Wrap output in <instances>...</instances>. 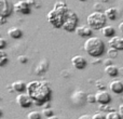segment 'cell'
Masks as SVG:
<instances>
[{"instance_id": "1", "label": "cell", "mask_w": 123, "mask_h": 119, "mask_svg": "<svg viewBox=\"0 0 123 119\" xmlns=\"http://www.w3.org/2000/svg\"><path fill=\"white\" fill-rule=\"evenodd\" d=\"M26 92L30 95L36 106H42L50 102L52 98V88L48 81L34 80L27 83Z\"/></svg>"}, {"instance_id": "2", "label": "cell", "mask_w": 123, "mask_h": 119, "mask_svg": "<svg viewBox=\"0 0 123 119\" xmlns=\"http://www.w3.org/2000/svg\"><path fill=\"white\" fill-rule=\"evenodd\" d=\"M69 11L70 9L68 8L67 3L63 0H58L54 3L53 9L48 13V22L54 28H63L64 22H65Z\"/></svg>"}, {"instance_id": "3", "label": "cell", "mask_w": 123, "mask_h": 119, "mask_svg": "<svg viewBox=\"0 0 123 119\" xmlns=\"http://www.w3.org/2000/svg\"><path fill=\"white\" fill-rule=\"evenodd\" d=\"M84 50L92 58H99L105 52V43L98 37H89L84 42Z\"/></svg>"}, {"instance_id": "4", "label": "cell", "mask_w": 123, "mask_h": 119, "mask_svg": "<svg viewBox=\"0 0 123 119\" xmlns=\"http://www.w3.org/2000/svg\"><path fill=\"white\" fill-rule=\"evenodd\" d=\"M86 23H87V25H90L93 29L100 30L103 27L106 26L107 17L104 12L95 11V12L89 14V16L86 17Z\"/></svg>"}, {"instance_id": "5", "label": "cell", "mask_w": 123, "mask_h": 119, "mask_svg": "<svg viewBox=\"0 0 123 119\" xmlns=\"http://www.w3.org/2000/svg\"><path fill=\"white\" fill-rule=\"evenodd\" d=\"M78 23H79V17L77 15V13L74 12L72 10H70L65 22H64L63 29L66 30V32H74L76 28L78 27Z\"/></svg>"}, {"instance_id": "6", "label": "cell", "mask_w": 123, "mask_h": 119, "mask_svg": "<svg viewBox=\"0 0 123 119\" xmlns=\"http://www.w3.org/2000/svg\"><path fill=\"white\" fill-rule=\"evenodd\" d=\"M14 11V3L12 0H0V15L9 17Z\"/></svg>"}, {"instance_id": "7", "label": "cell", "mask_w": 123, "mask_h": 119, "mask_svg": "<svg viewBox=\"0 0 123 119\" xmlns=\"http://www.w3.org/2000/svg\"><path fill=\"white\" fill-rule=\"evenodd\" d=\"M15 101H16L17 105L21 106L22 108H29V107L34 104V101H32V99L30 98V95L27 92H26V93L25 92H24V93H19L18 95L16 96Z\"/></svg>"}, {"instance_id": "8", "label": "cell", "mask_w": 123, "mask_h": 119, "mask_svg": "<svg viewBox=\"0 0 123 119\" xmlns=\"http://www.w3.org/2000/svg\"><path fill=\"white\" fill-rule=\"evenodd\" d=\"M31 11V7L28 3L27 0H19L16 3H14V12L18 14H29Z\"/></svg>"}, {"instance_id": "9", "label": "cell", "mask_w": 123, "mask_h": 119, "mask_svg": "<svg viewBox=\"0 0 123 119\" xmlns=\"http://www.w3.org/2000/svg\"><path fill=\"white\" fill-rule=\"evenodd\" d=\"M71 101L74 105H78V106H82L85 103H87V94L85 92L78 90V91H74L71 95Z\"/></svg>"}, {"instance_id": "10", "label": "cell", "mask_w": 123, "mask_h": 119, "mask_svg": "<svg viewBox=\"0 0 123 119\" xmlns=\"http://www.w3.org/2000/svg\"><path fill=\"white\" fill-rule=\"evenodd\" d=\"M95 95H96V100H97L98 104H104V105L110 104L111 100H112L110 93L108 91H106V90H99V91H97L95 93Z\"/></svg>"}, {"instance_id": "11", "label": "cell", "mask_w": 123, "mask_h": 119, "mask_svg": "<svg viewBox=\"0 0 123 119\" xmlns=\"http://www.w3.org/2000/svg\"><path fill=\"white\" fill-rule=\"evenodd\" d=\"M71 64L76 69L81 70V69H84L87 65V61L85 60L84 56L82 55H74V58L71 59Z\"/></svg>"}, {"instance_id": "12", "label": "cell", "mask_w": 123, "mask_h": 119, "mask_svg": "<svg viewBox=\"0 0 123 119\" xmlns=\"http://www.w3.org/2000/svg\"><path fill=\"white\" fill-rule=\"evenodd\" d=\"M74 32H76V34L78 35V36L82 37V38H85V37L92 36V34H93V28L90 25H81V26H78Z\"/></svg>"}, {"instance_id": "13", "label": "cell", "mask_w": 123, "mask_h": 119, "mask_svg": "<svg viewBox=\"0 0 123 119\" xmlns=\"http://www.w3.org/2000/svg\"><path fill=\"white\" fill-rule=\"evenodd\" d=\"M48 69H49V62H48L47 59H42L40 60V62L35 68V74L37 76H42L43 74H45L48 72Z\"/></svg>"}, {"instance_id": "14", "label": "cell", "mask_w": 123, "mask_h": 119, "mask_svg": "<svg viewBox=\"0 0 123 119\" xmlns=\"http://www.w3.org/2000/svg\"><path fill=\"white\" fill-rule=\"evenodd\" d=\"M108 45L111 48H115L117 50H123V37L115 36L112 38H109Z\"/></svg>"}, {"instance_id": "15", "label": "cell", "mask_w": 123, "mask_h": 119, "mask_svg": "<svg viewBox=\"0 0 123 119\" xmlns=\"http://www.w3.org/2000/svg\"><path fill=\"white\" fill-rule=\"evenodd\" d=\"M109 89L116 94H121L123 93V82L120 80H112L109 83Z\"/></svg>"}, {"instance_id": "16", "label": "cell", "mask_w": 123, "mask_h": 119, "mask_svg": "<svg viewBox=\"0 0 123 119\" xmlns=\"http://www.w3.org/2000/svg\"><path fill=\"white\" fill-rule=\"evenodd\" d=\"M12 89L14 92H17V93H24L27 89V85L24 82L23 80H17V81H14L12 83Z\"/></svg>"}, {"instance_id": "17", "label": "cell", "mask_w": 123, "mask_h": 119, "mask_svg": "<svg viewBox=\"0 0 123 119\" xmlns=\"http://www.w3.org/2000/svg\"><path fill=\"white\" fill-rule=\"evenodd\" d=\"M104 13L107 20H110V21H116L118 19V15H119V11L117 8H108L104 11Z\"/></svg>"}, {"instance_id": "18", "label": "cell", "mask_w": 123, "mask_h": 119, "mask_svg": "<svg viewBox=\"0 0 123 119\" xmlns=\"http://www.w3.org/2000/svg\"><path fill=\"white\" fill-rule=\"evenodd\" d=\"M105 73L109 77H117L118 75H120V68L118 66H116L115 64L109 66H105Z\"/></svg>"}, {"instance_id": "19", "label": "cell", "mask_w": 123, "mask_h": 119, "mask_svg": "<svg viewBox=\"0 0 123 119\" xmlns=\"http://www.w3.org/2000/svg\"><path fill=\"white\" fill-rule=\"evenodd\" d=\"M102 32L103 36L104 37H107V38H112V37L116 36V29L113 26H110V25H106L105 27H103L100 29Z\"/></svg>"}, {"instance_id": "20", "label": "cell", "mask_w": 123, "mask_h": 119, "mask_svg": "<svg viewBox=\"0 0 123 119\" xmlns=\"http://www.w3.org/2000/svg\"><path fill=\"white\" fill-rule=\"evenodd\" d=\"M8 35L13 39H19L23 36V30L18 27H11L8 29Z\"/></svg>"}, {"instance_id": "21", "label": "cell", "mask_w": 123, "mask_h": 119, "mask_svg": "<svg viewBox=\"0 0 123 119\" xmlns=\"http://www.w3.org/2000/svg\"><path fill=\"white\" fill-rule=\"evenodd\" d=\"M106 118L107 119H123L121 114L117 111H112V112H109V113H106Z\"/></svg>"}, {"instance_id": "22", "label": "cell", "mask_w": 123, "mask_h": 119, "mask_svg": "<svg viewBox=\"0 0 123 119\" xmlns=\"http://www.w3.org/2000/svg\"><path fill=\"white\" fill-rule=\"evenodd\" d=\"M9 62V56H8V54L6 53L4 51H0V66L1 67H3L4 65H6V63Z\"/></svg>"}, {"instance_id": "23", "label": "cell", "mask_w": 123, "mask_h": 119, "mask_svg": "<svg viewBox=\"0 0 123 119\" xmlns=\"http://www.w3.org/2000/svg\"><path fill=\"white\" fill-rule=\"evenodd\" d=\"M41 113H42V115L44 116V117H47V118H49V117H51V116L54 115V111H53L52 107H44Z\"/></svg>"}, {"instance_id": "24", "label": "cell", "mask_w": 123, "mask_h": 119, "mask_svg": "<svg viewBox=\"0 0 123 119\" xmlns=\"http://www.w3.org/2000/svg\"><path fill=\"white\" fill-rule=\"evenodd\" d=\"M41 114L37 111H31L30 113H28L27 119H41Z\"/></svg>"}, {"instance_id": "25", "label": "cell", "mask_w": 123, "mask_h": 119, "mask_svg": "<svg viewBox=\"0 0 123 119\" xmlns=\"http://www.w3.org/2000/svg\"><path fill=\"white\" fill-rule=\"evenodd\" d=\"M99 111L104 112V113H109V112H112V111H116L115 108H112V107H110V105L109 104H100L99 105Z\"/></svg>"}, {"instance_id": "26", "label": "cell", "mask_w": 123, "mask_h": 119, "mask_svg": "<svg viewBox=\"0 0 123 119\" xmlns=\"http://www.w3.org/2000/svg\"><path fill=\"white\" fill-rule=\"evenodd\" d=\"M118 51L119 50H117V49H115V48H109V50L107 51V54H108V56L110 59H116L118 56Z\"/></svg>"}, {"instance_id": "27", "label": "cell", "mask_w": 123, "mask_h": 119, "mask_svg": "<svg viewBox=\"0 0 123 119\" xmlns=\"http://www.w3.org/2000/svg\"><path fill=\"white\" fill-rule=\"evenodd\" d=\"M92 116H93V119H107L106 118V115H105V113H103L102 111L95 112V113H94Z\"/></svg>"}, {"instance_id": "28", "label": "cell", "mask_w": 123, "mask_h": 119, "mask_svg": "<svg viewBox=\"0 0 123 119\" xmlns=\"http://www.w3.org/2000/svg\"><path fill=\"white\" fill-rule=\"evenodd\" d=\"M87 103H89V104H94V103H97V100H96V95H95V94H87Z\"/></svg>"}, {"instance_id": "29", "label": "cell", "mask_w": 123, "mask_h": 119, "mask_svg": "<svg viewBox=\"0 0 123 119\" xmlns=\"http://www.w3.org/2000/svg\"><path fill=\"white\" fill-rule=\"evenodd\" d=\"M27 1H28V3L30 4L31 8H35V9L40 8V2H39V0H27Z\"/></svg>"}, {"instance_id": "30", "label": "cell", "mask_w": 123, "mask_h": 119, "mask_svg": "<svg viewBox=\"0 0 123 119\" xmlns=\"http://www.w3.org/2000/svg\"><path fill=\"white\" fill-rule=\"evenodd\" d=\"M17 61L21 64H26L28 62V58L26 55H18L17 56Z\"/></svg>"}, {"instance_id": "31", "label": "cell", "mask_w": 123, "mask_h": 119, "mask_svg": "<svg viewBox=\"0 0 123 119\" xmlns=\"http://www.w3.org/2000/svg\"><path fill=\"white\" fill-rule=\"evenodd\" d=\"M6 47V40L3 37H0V50H3Z\"/></svg>"}, {"instance_id": "32", "label": "cell", "mask_w": 123, "mask_h": 119, "mask_svg": "<svg viewBox=\"0 0 123 119\" xmlns=\"http://www.w3.org/2000/svg\"><path fill=\"white\" fill-rule=\"evenodd\" d=\"M112 59H110V58H108V59H106L104 61V65L105 66H109V65H112Z\"/></svg>"}, {"instance_id": "33", "label": "cell", "mask_w": 123, "mask_h": 119, "mask_svg": "<svg viewBox=\"0 0 123 119\" xmlns=\"http://www.w3.org/2000/svg\"><path fill=\"white\" fill-rule=\"evenodd\" d=\"M78 119H93V116H91V115H82V116H80Z\"/></svg>"}, {"instance_id": "34", "label": "cell", "mask_w": 123, "mask_h": 119, "mask_svg": "<svg viewBox=\"0 0 123 119\" xmlns=\"http://www.w3.org/2000/svg\"><path fill=\"white\" fill-rule=\"evenodd\" d=\"M6 16H1V15H0V24L3 25V24H6Z\"/></svg>"}, {"instance_id": "35", "label": "cell", "mask_w": 123, "mask_h": 119, "mask_svg": "<svg viewBox=\"0 0 123 119\" xmlns=\"http://www.w3.org/2000/svg\"><path fill=\"white\" fill-rule=\"evenodd\" d=\"M119 113L121 114V116L123 118V103H121V104L119 105Z\"/></svg>"}, {"instance_id": "36", "label": "cell", "mask_w": 123, "mask_h": 119, "mask_svg": "<svg viewBox=\"0 0 123 119\" xmlns=\"http://www.w3.org/2000/svg\"><path fill=\"white\" fill-rule=\"evenodd\" d=\"M119 29H120V32L123 34V22H121V23L119 24Z\"/></svg>"}, {"instance_id": "37", "label": "cell", "mask_w": 123, "mask_h": 119, "mask_svg": "<svg viewBox=\"0 0 123 119\" xmlns=\"http://www.w3.org/2000/svg\"><path fill=\"white\" fill-rule=\"evenodd\" d=\"M48 119H60L57 117V116H55V115H53V116H51V117H49Z\"/></svg>"}, {"instance_id": "38", "label": "cell", "mask_w": 123, "mask_h": 119, "mask_svg": "<svg viewBox=\"0 0 123 119\" xmlns=\"http://www.w3.org/2000/svg\"><path fill=\"white\" fill-rule=\"evenodd\" d=\"M120 75L123 77V66H122V67H120Z\"/></svg>"}, {"instance_id": "39", "label": "cell", "mask_w": 123, "mask_h": 119, "mask_svg": "<svg viewBox=\"0 0 123 119\" xmlns=\"http://www.w3.org/2000/svg\"><path fill=\"white\" fill-rule=\"evenodd\" d=\"M80 1H82V2H84V1H86V0H80Z\"/></svg>"}]
</instances>
